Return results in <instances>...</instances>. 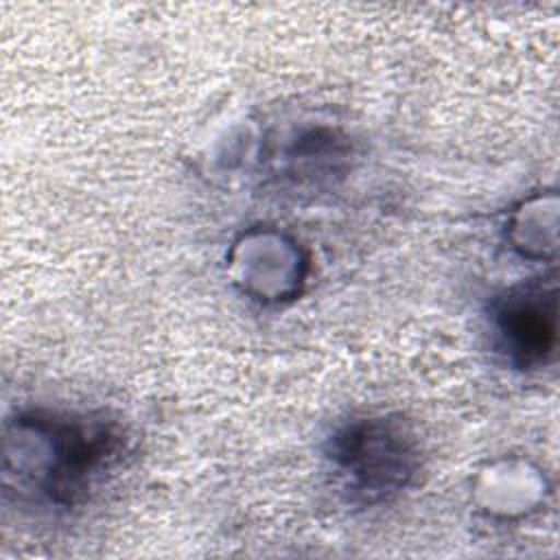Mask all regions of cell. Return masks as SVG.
I'll list each match as a JSON object with an SVG mask.
<instances>
[{"label":"cell","instance_id":"1","mask_svg":"<svg viewBox=\"0 0 560 560\" xmlns=\"http://www.w3.org/2000/svg\"><path fill=\"white\" fill-rule=\"evenodd\" d=\"M332 464L346 488L376 503L402 490L416 472L418 451L400 420L365 418L348 424L332 438Z\"/></svg>","mask_w":560,"mask_h":560},{"label":"cell","instance_id":"2","mask_svg":"<svg viewBox=\"0 0 560 560\" xmlns=\"http://www.w3.org/2000/svg\"><path fill=\"white\" fill-rule=\"evenodd\" d=\"M497 330L510 357L523 365L540 363L556 343V291L527 284L508 293L497 308Z\"/></svg>","mask_w":560,"mask_h":560}]
</instances>
